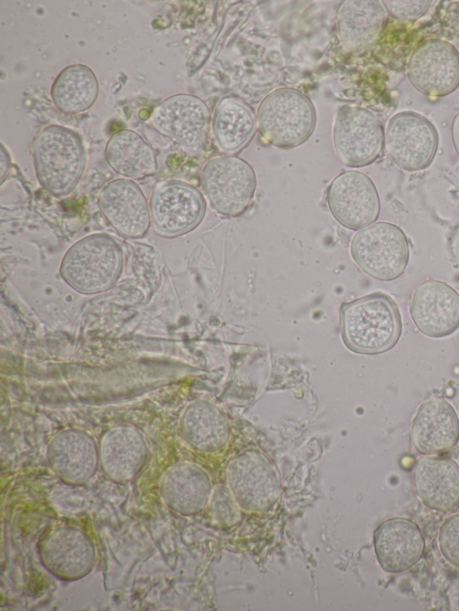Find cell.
Here are the masks:
<instances>
[{
    "label": "cell",
    "instance_id": "6da1fadb",
    "mask_svg": "<svg viewBox=\"0 0 459 611\" xmlns=\"http://www.w3.org/2000/svg\"><path fill=\"white\" fill-rule=\"evenodd\" d=\"M342 337L354 352L375 355L392 349L403 331L402 316L395 301L375 292L341 306Z\"/></svg>",
    "mask_w": 459,
    "mask_h": 611
},
{
    "label": "cell",
    "instance_id": "7a4b0ae2",
    "mask_svg": "<svg viewBox=\"0 0 459 611\" xmlns=\"http://www.w3.org/2000/svg\"><path fill=\"white\" fill-rule=\"evenodd\" d=\"M31 149L40 185L55 197L71 194L80 182L86 164L85 149L79 133L51 125L38 133Z\"/></svg>",
    "mask_w": 459,
    "mask_h": 611
},
{
    "label": "cell",
    "instance_id": "3957f363",
    "mask_svg": "<svg viewBox=\"0 0 459 611\" xmlns=\"http://www.w3.org/2000/svg\"><path fill=\"white\" fill-rule=\"evenodd\" d=\"M123 267V250L104 233L89 235L74 243L64 255L60 275L74 289L97 294L110 288Z\"/></svg>",
    "mask_w": 459,
    "mask_h": 611
},
{
    "label": "cell",
    "instance_id": "277c9868",
    "mask_svg": "<svg viewBox=\"0 0 459 611\" xmlns=\"http://www.w3.org/2000/svg\"><path fill=\"white\" fill-rule=\"evenodd\" d=\"M316 115L311 100L291 88L267 94L256 112L258 130L268 143L282 149L297 147L312 134Z\"/></svg>",
    "mask_w": 459,
    "mask_h": 611
},
{
    "label": "cell",
    "instance_id": "5b68a950",
    "mask_svg": "<svg viewBox=\"0 0 459 611\" xmlns=\"http://www.w3.org/2000/svg\"><path fill=\"white\" fill-rule=\"evenodd\" d=\"M350 251L362 271L382 281L401 277L410 258L409 241L403 230L384 221L359 230L351 239Z\"/></svg>",
    "mask_w": 459,
    "mask_h": 611
},
{
    "label": "cell",
    "instance_id": "8992f818",
    "mask_svg": "<svg viewBox=\"0 0 459 611\" xmlns=\"http://www.w3.org/2000/svg\"><path fill=\"white\" fill-rule=\"evenodd\" d=\"M149 123L161 135L190 155H199L209 145L211 113L200 98L176 94L157 105Z\"/></svg>",
    "mask_w": 459,
    "mask_h": 611
},
{
    "label": "cell",
    "instance_id": "52a82bcc",
    "mask_svg": "<svg viewBox=\"0 0 459 611\" xmlns=\"http://www.w3.org/2000/svg\"><path fill=\"white\" fill-rule=\"evenodd\" d=\"M201 186L211 207L223 217H238L249 207L256 178L244 159L223 155L210 159L201 172Z\"/></svg>",
    "mask_w": 459,
    "mask_h": 611
},
{
    "label": "cell",
    "instance_id": "ba28073f",
    "mask_svg": "<svg viewBox=\"0 0 459 611\" xmlns=\"http://www.w3.org/2000/svg\"><path fill=\"white\" fill-rule=\"evenodd\" d=\"M333 142L342 164L361 168L380 157L385 145V133L372 112L358 106H345L336 114Z\"/></svg>",
    "mask_w": 459,
    "mask_h": 611
},
{
    "label": "cell",
    "instance_id": "9c48e42d",
    "mask_svg": "<svg viewBox=\"0 0 459 611\" xmlns=\"http://www.w3.org/2000/svg\"><path fill=\"white\" fill-rule=\"evenodd\" d=\"M438 145L433 124L422 115L403 111L394 115L385 132V147L390 159L400 168L415 172L427 168Z\"/></svg>",
    "mask_w": 459,
    "mask_h": 611
},
{
    "label": "cell",
    "instance_id": "30bf717a",
    "mask_svg": "<svg viewBox=\"0 0 459 611\" xmlns=\"http://www.w3.org/2000/svg\"><path fill=\"white\" fill-rule=\"evenodd\" d=\"M205 201L195 186L178 180L162 182L154 189L150 212L155 232L175 237L195 228L205 213Z\"/></svg>",
    "mask_w": 459,
    "mask_h": 611
},
{
    "label": "cell",
    "instance_id": "8fae6325",
    "mask_svg": "<svg viewBox=\"0 0 459 611\" xmlns=\"http://www.w3.org/2000/svg\"><path fill=\"white\" fill-rule=\"evenodd\" d=\"M227 483L238 506L248 512L270 510L280 496V482L269 460L255 452L232 459L226 469Z\"/></svg>",
    "mask_w": 459,
    "mask_h": 611
},
{
    "label": "cell",
    "instance_id": "7c38bea8",
    "mask_svg": "<svg viewBox=\"0 0 459 611\" xmlns=\"http://www.w3.org/2000/svg\"><path fill=\"white\" fill-rule=\"evenodd\" d=\"M407 75L412 86L425 95H448L459 86V51L446 40L422 41L409 57Z\"/></svg>",
    "mask_w": 459,
    "mask_h": 611
},
{
    "label": "cell",
    "instance_id": "4fadbf2b",
    "mask_svg": "<svg viewBox=\"0 0 459 611\" xmlns=\"http://www.w3.org/2000/svg\"><path fill=\"white\" fill-rule=\"evenodd\" d=\"M326 202L334 219L345 228L360 230L375 223L380 199L373 181L356 170L340 173L326 189Z\"/></svg>",
    "mask_w": 459,
    "mask_h": 611
},
{
    "label": "cell",
    "instance_id": "5bb4252c",
    "mask_svg": "<svg viewBox=\"0 0 459 611\" xmlns=\"http://www.w3.org/2000/svg\"><path fill=\"white\" fill-rule=\"evenodd\" d=\"M100 212L122 237L141 238L152 223L150 205L139 185L131 179L118 178L106 184L98 195Z\"/></svg>",
    "mask_w": 459,
    "mask_h": 611
},
{
    "label": "cell",
    "instance_id": "9a60e30c",
    "mask_svg": "<svg viewBox=\"0 0 459 611\" xmlns=\"http://www.w3.org/2000/svg\"><path fill=\"white\" fill-rule=\"evenodd\" d=\"M410 314L422 334L450 336L459 329V293L445 281L426 280L411 297Z\"/></svg>",
    "mask_w": 459,
    "mask_h": 611
},
{
    "label": "cell",
    "instance_id": "2e32d148",
    "mask_svg": "<svg viewBox=\"0 0 459 611\" xmlns=\"http://www.w3.org/2000/svg\"><path fill=\"white\" fill-rule=\"evenodd\" d=\"M424 546L420 529L409 519H388L374 532L377 559L386 572L398 573L412 568L422 556Z\"/></svg>",
    "mask_w": 459,
    "mask_h": 611
},
{
    "label": "cell",
    "instance_id": "e0dca14e",
    "mask_svg": "<svg viewBox=\"0 0 459 611\" xmlns=\"http://www.w3.org/2000/svg\"><path fill=\"white\" fill-rule=\"evenodd\" d=\"M411 441L422 455H439L451 451L459 439V419L446 400L433 398L418 408L411 424Z\"/></svg>",
    "mask_w": 459,
    "mask_h": 611
},
{
    "label": "cell",
    "instance_id": "ac0fdd59",
    "mask_svg": "<svg viewBox=\"0 0 459 611\" xmlns=\"http://www.w3.org/2000/svg\"><path fill=\"white\" fill-rule=\"evenodd\" d=\"M413 484L429 509L447 512L459 504V466L449 458H420L413 469Z\"/></svg>",
    "mask_w": 459,
    "mask_h": 611
},
{
    "label": "cell",
    "instance_id": "d6986e66",
    "mask_svg": "<svg viewBox=\"0 0 459 611\" xmlns=\"http://www.w3.org/2000/svg\"><path fill=\"white\" fill-rule=\"evenodd\" d=\"M385 22V10L378 1L346 0L337 11L335 30L342 47L359 52L371 46Z\"/></svg>",
    "mask_w": 459,
    "mask_h": 611
},
{
    "label": "cell",
    "instance_id": "ffe728a7",
    "mask_svg": "<svg viewBox=\"0 0 459 611\" xmlns=\"http://www.w3.org/2000/svg\"><path fill=\"white\" fill-rule=\"evenodd\" d=\"M48 459L53 470L61 478L81 483L95 473L100 457L90 435L78 430H66L56 435L50 442Z\"/></svg>",
    "mask_w": 459,
    "mask_h": 611
},
{
    "label": "cell",
    "instance_id": "44dd1931",
    "mask_svg": "<svg viewBox=\"0 0 459 611\" xmlns=\"http://www.w3.org/2000/svg\"><path fill=\"white\" fill-rule=\"evenodd\" d=\"M147 448L143 435L134 426L120 425L102 437L99 457L104 471L117 480L134 477L143 466Z\"/></svg>",
    "mask_w": 459,
    "mask_h": 611
},
{
    "label": "cell",
    "instance_id": "7402d4cb",
    "mask_svg": "<svg viewBox=\"0 0 459 611\" xmlns=\"http://www.w3.org/2000/svg\"><path fill=\"white\" fill-rule=\"evenodd\" d=\"M181 434L195 450L214 452L227 444L230 426L216 405L208 400H196L186 409L182 416Z\"/></svg>",
    "mask_w": 459,
    "mask_h": 611
},
{
    "label": "cell",
    "instance_id": "603a6c76",
    "mask_svg": "<svg viewBox=\"0 0 459 611\" xmlns=\"http://www.w3.org/2000/svg\"><path fill=\"white\" fill-rule=\"evenodd\" d=\"M105 157L112 170L127 179L153 175L158 168L152 147L140 134L128 129L110 136Z\"/></svg>",
    "mask_w": 459,
    "mask_h": 611
},
{
    "label": "cell",
    "instance_id": "cb8c5ba5",
    "mask_svg": "<svg viewBox=\"0 0 459 611\" xmlns=\"http://www.w3.org/2000/svg\"><path fill=\"white\" fill-rule=\"evenodd\" d=\"M212 126L220 150L233 154L253 138L256 119L251 108L244 101L236 97H223L214 109Z\"/></svg>",
    "mask_w": 459,
    "mask_h": 611
},
{
    "label": "cell",
    "instance_id": "d4e9b609",
    "mask_svg": "<svg viewBox=\"0 0 459 611\" xmlns=\"http://www.w3.org/2000/svg\"><path fill=\"white\" fill-rule=\"evenodd\" d=\"M164 494L172 508L185 514L201 512L206 505L212 484L200 467L183 463L169 469L163 478Z\"/></svg>",
    "mask_w": 459,
    "mask_h": 611
},
{
    "label": "cell",
    "instance_id": "484cf974",
    "mask_svg": "<svg viewBox=\"0 0 459 611\" xmlns=\"http://www.w3.org/2000/svg\"><path fill=\"white\" fill-rule=\"evenodd\" d=\"M99 84L92 70L81 64L65 67L50 90L54 106L64 114L74 115L89 109L96 101Z\"/></svg>",
    "mask_w": 459,
    "mask_h": 611
},
{
    "label": "cell",
    "instance_id": "4316f807",
    "mask_svg": "<svg viewBox=\"0 0 459 611\" xmlns=\"http://www.w3.org/2000/svg\"><path fill=\"white\" fill-rule=\"evenodd\" d=\"M438 544L443 556L459 567V513L450 515L441 524Z\"/></svg>",
    "mask_w": 459,
    "mask_h": 611
},
{
    "label": "cell",
    "instance_id": "83f0119b",
    "mask_svg": "<svg viewBox=\"0 0 459 611\" xmlns=\"http://www.w3.org/2000/svg\"><path fill=\"white\" fill-rule=\"evenodd\" d=\"M385 11L398 20H417L430 7L432 1H383Z\"/></svg>",
    "mask_w": 459,
    "mask_h": 611
},
{
    "label": "cell",
    "instance_id": "f1b7e54d",
    "mask_svg": "<svg viewBox=\"0 0 459 611\" xmlns=\"http://www.w3.org/2000/svg\"><path fill=\"white\" fill-rule=\"evenodd\" d=\"M1 183L4 182V178L8 175V172L11 168V160L8 155L7 151L4 147V145H1Z\"/></svg>",
    "mask_w": 459,
    "mask_h": 611
},
{
    "label": "cell",
    "instance_id": "f546056e",
    "mask_svg": "<svg viewBox=\"0 0 459 611\" xmlns=\"http://www.w3.org/2000/svg\"><path fill=\"white\" fill-rule=\"evenodd\" d=\"M451 136L454 148L459 156V111L455 116L452 126H451Z\"/></svg>",
    "mask_w": 459,
    "mask_h": 611
}]
</instances>
